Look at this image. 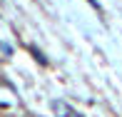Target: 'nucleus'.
Here are the masks:
<instances>
[{
    "label": "nucleus",
    "mask_w": 122,
    "mask_h": 117,
    "mask_svg": "<svg viewBox=\"0 0 122 117\" xmlns=\"http://www.w3.org/2000/svg\"><path fill=\"white\" fill-rule=\"evenodd\" d=\"M52 110H55V112H60V117H70V115H72V110L65 107L62 102H52Z\"/></svg>",
    "instance_id": "f257e3e1"
}]
</instances>
